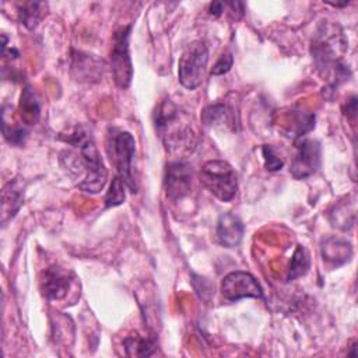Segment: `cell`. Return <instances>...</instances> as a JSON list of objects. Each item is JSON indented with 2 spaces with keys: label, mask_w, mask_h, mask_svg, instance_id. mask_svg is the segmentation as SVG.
I'll return each instance as SVG.
<instances>
[{
  "label": "cell",
  "mask_w": 358,
  "mask_h": 358,
  "mask_svg": "<svg viewBox=\"0 0 358 358\" xmlns=\"http://www.w3.org/2000/svg\"><path fill=\"white\" fill-rule=\"evenodd\" d=\"M201 123L207 127L213 126H234L235 116L232 109L225 103H213L203 109L201 112Z\"/></svg>",
  "instance_id": "obj_16"
},
{
  "label": "cell",
  "mask_w": 358,
  "mask_h": 358,
  "mask_svg": "<svg viewBox=\"0 0 358 358\" xmlns=\"http://www.w3.org/2000/svg\"><path fill=\"white\" fill-rule=\"evenodd\" d=\"M28 133L29 130L25 126H13L8 129L3 124V136L13 145H22L25 143Z\"/></svg>",
  "instance_id": "obj_23"
},
{
  "label": "cell",
  "mask_w": 358,
  "mask_h": 358,
  "mask_svg": "<svg viewBox=\"0 0 358 358\" xmlns=\"http://www.w3.org/2000/svg\"><path fill=\"white\" fill-rule=\"evenodd\" d=\"M291 115H292V122H294V123H291V133L294 134L295 138H299L306 131H309L315 127V115L313 113L303 112V110H295Z\"/></svg>",
  "instance_id": "obj_21"
},
{
  "label": "cell",
  "mask_w": 358,
  "mask_h": 358,
  "mask_svg": "<svg viewBox=\"0 0 358 358\" xmlns=\"http://www.w3.org/2000/svg\"><path fill=\"white\" fill-rule=\"evenodd\" d=\"M46 4L42 1H24L18 4V18L21 21V24L32 31L36 28V25L39 24V21L43 17Z\"/></svg>",
  "instance_id": "obj_18"
},
{
  "label": "cell",
  "mask_w": 358,
  "mask_h": 358,
  "mask_svg": "<svg viewBox=\"0 0 358 358\" xmlns=\"http://www.w3.org/2000/svg\"><path fill=\"white\" fill-rule=\"evenodd\" d=\"M262 151H263V158H264V166L267 171L270 172H274V171H278L282 168L284 165V161L282 158L275 152V150L268 145V144H264L262 147Z\"/></svg>",
  "instance_id": "obj_24"
},
{
  "label": "cell",
  "mask_w": 358,
  "mask_h": 358,
  "mask_svg": "<svg viewBox=\"0 0 358 358\" xmlns=\"http://www.w3.org/2000/svg\"><path fill=\"white\" fill-rule=\"evenodd\" d=\"M344 113L347 115V117H350L352 120L355 119V116H357V96L355 95H352L351 98L347 99V102L344 105Z\"/></svg>",
  "instance_id": "obj_26"
},
{
  "label": "cell",
  "mask_w": 358,
  "mask_h": 358,
  "mask_svg": "<svg viewBox=\"0 0 358 358\" xmlns=\"http://www.w3.org/2000/svg\"><path fill=\"white\" fill-rule=\"evenodd\" d=\"M234 64V56L231 52H227V53H222L220 56V59L214 63L213 69H211V76H222L225 73H228L231 70Z\"/></svg>",
  "instance_id": "obj_25"
},
{
  "label": "cell",
  "mask_w": 358,
  "mask_h": 358,
  "mask_svg": "<svg viewBox=\"0 0 358 358\" xmlns=\"http://www.w3.org/2000/svg\"><path fill=\"white\" fill-rule=\"evenodd\" d=\"M131 27H122L115 31L112 36V49H110V69L116 85L122 90L127 88L133 78V64L129 52V39H130Z\"/></svg>",
  "instance_id": "obj_7"
},
{
  "label": "cell",
  "mask_w": 358,
  "mask_h": 358,
  "mask_svg": "<svg viewBox=\"0 0 358 358\" xmlns=\"http://www.w3.org/2000/svg\"><path fill=\"white\" fill-rule=\"evenodd\" d=\"M224 8H225V3H222V1H213L210 4V7H208V14L211 17H214V18H218L222 14Z\"/></svg>",
  "instance_id": "obj_27"
},
{
  "label": "cell",
  "mask_w": 358,
  "mask_h": 358,
  "mask_svg": "<svg viewBox=\"0 0 358 358\" xmlns=\"http://www.w3.org/2000/svg\"><path fill=\"white\" fill-rule=\"evenodd\" d=\"M221 294L227 301L236 302L242 298L263 299V289L257 280L248 271L235 270L228 273L221 282Z\"/></svg>",
  "instance_id": "obj_8"
},
{
  "label": "cell",
  "mask_w": 358,
  "mask_h": 358,
  "mask_svg": "<svg viewBox=\"0 0 358 358\" xmlns=\"http://www.w3.org/2000/svg\"><path fill=\"white\" fill-rule=\"evenodd\" d=\"M310 267V257H309V253L308 250L302 246V245H298L292 257H291V262H289V266H288V273H287V280L288 281H292L301 275H305L308 273Z\"/></svg>",
  "instance_id": "obj_20"
},
{
  "label": "cell",
  "mask_w": 358,
  "mask_h": 358,
  "mask_svg": "<svg viewBox=\"0 0 358 358\" xmlns=\"http://www.w3.org/2000/svg\"><path fill=\"white\" fill-rule=\"evenodd\" d=\"M123 344L126 354L130 357H150L155 354V341L150 337L131 334L124 338Z\"/></svg>",
  "instance_id": "obj_19"
},
{
  "label": "cell",
  "mask_w": 358,
  "mask_h": 358,
  "mask_svg": "<svg viewBox=\"0 0 358 358\" xmlns=\"http://www.w3.org/2000/svg\"><path fill=\"white\" fill-rule=\"evenodd\" d=\"M208 62V48L203 41H193L183 50L178 63V77L187 90L200 85L204 69Z\"/></svg>",
  "instance_id": "obj_6"
},
{
  "label": "cell",
  "mask_w": 358,
  "mask_h": 358,
  "mask_svg": "<svg viewBox=\"0 0 358 358\" xmlns=\"http://www.w3.org/2000/svg\"><path fill=\"white\" fill-rule=\"evenodd\" d=\"M352 248L351 243L338 238H327L322 243V256L324 260L340 266L351 259Z\"/></svg>",
  "instance_id": "obj_15"
},
{
  "label": "cell",
  "mask_w": 358,
  "mask_h": 358,
  "mask_svg": "<svg viewBox=\"0 0 358 358\" xmlns=\"http://www.w3.org/2000/svg\"><path fill=\"white\" fill-rule=\"evenodd\" d=\"M124 182L119 178V176H115L112 179V183L109 186V190L106 192L105 194V207L106 208H112V207H117L120 206L124 199H126V192H124Z\"/></svg>",
  "instance_id": "obj_22"
},
{
  "label": "cell",
  "mask_w": 358,
  "mask_h": 358,
  "mask_svg": "<svg viewBox=\"0 0 358 358\" xmlns=\"http://www.w3.org/2000/svg\"><path fill=\"white\" fill-rule=\"evenodd\" d=\"M24 203V185L20 179H13L7 182L1 192V224L7 222L15 217Z\"/></svg>",
  "instance_id": "obj_14"
},
{
  "label": "cell",
  "mask_w": 358,
  "mask_h": 358,
  "mask_svg": "<svg viewBox=\"0 0 358 358\" xmlns=\"http://www.w3.org/2000/svg\"><path fill=\"white\" fill-rule=\"evenodd\" d=\"M154 123L159 137L171 152L189 148L193 144L192 124L189 120H185V115L171 99H164L157 106Z\"/></svg>",
  "instance_id": "obj_2"
},
{
  "label": "cell",
  "mask_w": 358,
  "mask_h": 358,
  "mask_svg": "<svg viewBox=\"0 0 358 358\" xmlns=\"http://www.w3.org/2000/svg\"><path fill=\"white\" fill-rule=\"evenodd\" d=\"M322 164V147L317 140H301L296 143V152L291 162L289 172L295 179H305L313 175Z\"/></svg>",
  "instance_id": "obj_9"
},
{
  "label": "cell",
  "mask_w": 358,
  "mask_h": 358,
  "mask_svg": "<svg viewBox=\"0 0 358 358\" xmlns=\"http://www.w3.org/2000/svg\"><path fill=\"white\" fill-rule=\"evenodd\" d=\"M103 60L95 55L71 50V76L77 81L96 83L103 74Z\"/></svg>",
  "instance_id": "obj_11"
},
{
  "label": "cell",
  "mask_w": 358,
  "mask_h": 358,
  "mask_svg": "<svg viewBox=\"0 0 358 358\" xmlns=\"http://www.w3.org/2000/svg\"><path fill=\"white\" fill-rule=\"evenodd\" d=\"M345 48V39L340 32L330 31L329 27H324L323 31H319L312 41V57L317 69L324 71H333L336 76L334 85L348 80L350 71L340 62V52Z\"/></svg>",
  "instance_id": "obj_4"
},
{
  "label": "cell",
  "mask_w": 358,
  "mask_h": 358,
  "mask_svg": "<svg viewBox=\"0 0 358 358\" xmlns=\"http://www.w3.org/2000/svg\"><path fill=\"white\" fill-rule=\"evenodd\" d=\"M41 116V105L32 90V87L27 85L22 90L20 98V117L24 126H32L38 122Z\"/></svg>",
  "instance_id": "obj_17"
},
{
  "label": "cell",
  "mask_w": 358,
  "mask_h": 358,
  "mask_svg": "<svg viewBox=\"0 0 358 358\" xmlns=\"http://www.w3.org/2000/svg\"><path fill=\"white\" fill-rule=\"evenodd\" d=\"M200 183L221 201H231L238 192V175L222 159H211L201 166Z\"/></svg>",
  "instance_id": "obj_5"
},
{
  "label": "cell",
  "mask_w": 358,
  "mask_h": 358,
  "mask_svg": "<svg viewBox=\"0 0 358 358\" xmlns=\"http://www.w3.org/2000/svg\"><path fill=\"white\" fill-rule=\"evenodd\" d=\"M70 285L71 274L67 270L59 266H52L45 270L42 280V291L49 301L63 299L67 295Z\"/></svg>",
  "instance_id": "obj_12"
},
{
  "label": "cell",
  "mask_w": 358,
  "mask_h": 358,
  "mask_svg": "<svg viewBox=\"0 0 358 358\" xmlns=\"http://www.w3.org/2000/svg\"><path fill=\"white\" fill-rule=\"evenodd\" d=\"M193 171L192 166L185 161H172L166 164L165 169V193L172 201H178L189 194L192 187Z\"/></svg>",
  "instance_id": "obj_10"
},
{
  "label": "cell",
  "mask_w": 358,
  "mask_h": 358,
  "mask_svg": "<svg viewBox=\"0 0 358 358\" xmlns=\"http://www.w3.org/2000/svg\"><path fill=\"white\" fill-rule=\"evenodd\" d=\"M245 225L241 218L232 213H224L217 222V241L224 248H236L243 238Z\"/></svg>",
  "instance_id": "obj_13"
},
{
  "label": "cell",
  "mask_w": 358,
  "mask_h": 358,
  "mask_svg": "<svg viewBox=\"0 0 358 358\" xmlns=\"http://www.w3.org/2000/svg\"><path fill=\"white\" fill-rule=\"evenodd\" d=\"M63 140L71 144L76 151H63L60 161L71 175L80 176L84 173V179L77 183L78 189L91 194L99 193L106 183L108 171L91 133L78 126Z\"/></svg>",
  "instance_id": "obj_1"
},
{
  "label": "cell",
  "mask_w": 358,
  "mask_h": 358,
  "mask_svg": "<svg viewBox=\"0 0 358 358\" xmlns=\"http://www.w3.org/2000/svg\"><path fill=\"white\" fill-rule=\"evenodd\" d=\"M105 148L110 164L116 169V176L124 182L131 193H136L138 189L136 176V140L131 133L117 127H109Z\"/></svg>",
  "instance_id": "obj_3"
}]
</instances>
